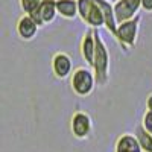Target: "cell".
<instances>
[{
	"label": "cell",
	"mask_w": 152,
	"mask_h": 152,
	"mask_svg": "<svg viewBox=\"0 0 152 152\" xmlns=\"http://www.w3.org/2000/svg\"><path fill=\"white\" fill-rule=\"evenodd\" d=\"M56 9L58 15L66 20H75L76 17H79L78 0H56Z\"/></svg>",
	"instance_id": "obj_13"
},
{
	"label": "cell",
	"mask_w": 152,
	"mask_h": 152,
	"mask_svg": "<svg viewBox=\"0 0 152 152\" xmlns=\"http://www.w3.org/2000/svg\"><path fill=\"white\" fill-rule=\"evenodd\" d=\"M135 137H137L138 143H140L143 152H152V134L148 132L142 125L137 126V129H135Z\"/></svg>",
	"instance_id": "obj_14"
},
{
	"label": "cell",
	"mask_w": 152,
	"mask_h": 152,
	"mask_svg": "<svg viewBox=\"0 0 152 152\" xmlns=\"http://www.w3.org/2000/svg\"><path fill=\"white\" fill-rule=\"evenodd\" d=\"M79 18L90 29H100L105 26V17L102 9L94 0H78Z\"/></svg>",
	"instance_id": "obj_4"
},
{
	"label": "cell",
	"mask_w": 152,
	"mask_h": 152,
	"mask_svg": "<svg viewBox=\"0 0 152 152\" xmlns=\"http://www.w3.org/2000/svg\"><path fill=\"white\" fill-rule=\"evenodd\" d=\"M94 38H96V55L93 62V72L96 76L97 87H105L110 82V66H111V56L110 50L104 41L99 29H94Z\"/></svg>",
	"instance_id": "obj_1"
},
{
	"label": "cell",
	"mask_w": 152,
	"mask_h": 152,
	"mask_svg": "<svg viewBox=\"0 0 152 152\" xmlns=\"http://www.w3.org/2000/svg\"><path fill=\"white\" fill-rule=\"evenodd\" d=\"M31 17L37 21L40 28H44L47 24L53 23L58 17V9H56V0H43L40 8H38Z\"/></svg>",
	"instance_id": "obj_8"
},
{
	"label": "cell",
	"mask_w": 152,
	"mask_h": 152,
	"mask_svg": "<svg viewBox=\"0 0 152 152\" xmlns=\"http://www.w3.org/2000/svg\"><path fill=\"white\" fill-rule=\"evenodd\" d=\"M140 125L143 126L148 132L152 134V113H151V111H146V113L143 114V119H142V123H140Z\"/></svg>",
	"instance_id": "obj_16"
},
{
	"label": "cell",
	"mask_w": 152,
	"mask_h": 152,
	"mask_svg": "<svg viewBox=\"0 0 152 152\" xmlns=\"http://www.w3.org/2000/svg\"><path fill=\"white\" fill-rule=\"evenodd\" d=\"M114 3V12H116L117 23H123L132 20L138 15L142 9V0H117Z\"/></svg>",
	"instance_id": "obj_6"
},
{
	"label": "cell",
	"mask_w": 152,
	"mask_h": 152,
	"mask_svg": "<svg viewBox=\"0 0 152 152\" xmlns=\"http://www.w3.org/2000/svg\"><path fill=\"white\" fill-rule=\"evenodd\" d=\"M41 2L43 0H18V5H20V8H21V11L24 12V14L31 15L40 8Z\"/></svg>",
	"instance_id": "obj_15"
},
{
	"label": "cell",
	"mask_w": 152,
	"mask_h": 152,
	"mask_svg": "<svg viewBox=\"0 0 152 152\" xmlns=\"http://www.w3.org/2000/svg\"><path fill=\"white\" fill-rule=\"evenodd\" d=\"M142 9L145 12H152V0H142Z\"/></svg>",
	"instance_id": "obj_17"
},
{
	"label": "cell",
	"mask_w": 152,
	"mask_h": 152,
	"mask_svg": "<svg viewBox=\"0 0 152 152\" xmlns=\"http://www.w3.org/2000/svg\"><path fill=\"white\" fill-rule=\"evenodd\" d=\"M50 66H52V73L55 78L58 79H66L69 76H72L73 73V59L69 53L66 52H56L52 55V61H50Z\"/></svg>",
	"instance_id": "obj_7"
},
{
	"label": "cell",
	"mask_w": 152,
	"mask_h": 152,
	"mask_svg": "<svg viewBox=\"0 0 152 152\" xmlns=\"http://www.w3.org/2000/svg\"><path fill=\"white\" fill-rule=\"evenodd\" d=\"M146 111L152 113V93H149L146 97Z\"/></svg>",
	"instance_id": "obj_18"
},
{
	"label": "cell",
	"mask_w": 152,
	"mask_h": 152,
	"mask_svg": "<svg viewBox=\"0 0 152 152\" xmlns=\"http://www.w3.org/2000/svg\"><path fill=\"white\" fill-rule=\"evenodd\" d=\"M96 76L91 67H76L70 76V87L78 97H88L96 88Z\"/></svg>",
	"instance_id": "obj_2"
},
{
	"label": "cell",
	"mask_w": 152,
	"mask_h": 152,
	"mask_svg": "<svg viewBox=\"0 0 152 152\" xmlns=\"http://www.w3.org/2000/svg\"><path fill=\"white\" fill-rule=\"evenodd\" d=\"M113 2H117V0H113Z\"/></svg>",
	"instance_id": "obj_19"
},
{
	"label": "cell",
	"mask_w": 152,
	"mask_h": 152,
	"mask_svg": "<svg viewBox=\"0 0 152 152\" xmlns=\"http://www.w3.org/2000/svg\"><path fill=\"white\" fill-rule=\"evenodd\" d=\"M114 152H143L140 143H138L135 134L125 132L117 137L114 143Z\"/></svg>",
	"instance_id": "obj_12"
},
{
	"label": "cell",
	"mask_w": 152,
	"mask_h": 152,
	"mask_svg": "<svg viewBox=\"0 0 152 152\" xmlns=\"http://www.w3.org/2000/svg\"><path fill=\"white\" fill-rule=\"evenodd\" d=\"M140 24H142V17L140 15H137L132 20L123 21V23L119 24L117 34H116V38H114V40L117 41L120 49H123L125 52H129L131 49H134L137 46Z\"/></svg>",
	"instance_id": "obj_3"
},
{
	"label": "cell",
	"mask_w": 152,
	"mask_h": 152,
	"mask_svg": "<svg viewBox=\"0 0 152 152\" xmlns=\"http://www.w3.org/2000/svg\"><path fill=\"white\" fill-rule=\"evenodd\" d=\"M70 131L75 138L78 140H87L93 132V119L87 111L78 110L73 113L70 119Z\"/></svg>",
	"instance_id": "obj_5"
},
{
	"label": "cell",
	"mask_w": 152,
	"mask_h": 152,
	"mask_svg": "<svg viewBox=\"0 0 152 152\" xmlns=\"http://www.w3.org/2000/svg\"><path fill=\"white\" fill-rule=\"evenodd\" d=\"M81 56L85 61V64L88 67H93L94 62V55H96V38H94V29L85 31L82 40H81Z\"/></svg>",
	"instance_id": "obj_10"
},
{
	"label": "cell",
	"mask_w": 152,
	"mask_h": 152,
	"mask_svg": "<svg viewBox=\"0 0 152 152\" xmlns=\"http://www.w3.org/2000/svg\"><path fill=\"white\" fill-rule=\"evenodd\" d=\"M15 31H17V35L21 38L23 41H32L34 38L37 37L38 31H40V26H38L37 21H35L31 15L23 14V15L17 20Z\"/></svg>",
	"instance_id": "obj_9"
},
{
	"label": "cell",
	"mask_w": 152,
	"mask_h": 152,
	"mask_svg": "<svg viewBox=\"0 0 152 152\" xmlns=\"http://www.w3.org/2000/svg\"><path fill=\"white\" fill-rule=\"evenodd\" d=\"M94 2L99 5V8L102 9V12H104L107 31L111 34L113 38H116L119 23H117V18H116V12H114V3L110 2V0H94Z\"/></svg>",
	"instance_id": "obj_11"
}]
</instances>
